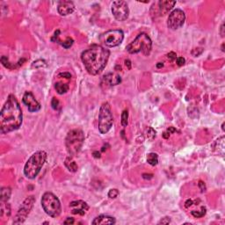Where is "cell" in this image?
I'll return each instance as SVG.
<instances>
[{"instance_id":"1","label":"cell","mask_w":225,"mask_h":225,"mask_svg":"<svg viewBox=\"0 0 225 225\" xmlns=\"http://www.w3.org/2000/svg\"><path fill=\"white\" fill-rule=\"evenodd\" d=\"M23 114L19 103L14 95L10 94L1 109L0 132L7 134L17 130L22 124Z\"/></svg>"},{"instance_id":"2","label":"cell","mask_w":225,"mask_h":225,"mask_svg":"<svg viewBox=\"0 0 225 225\" xmlns=\"http://www.w3.org/2000/svg\"><path fill=\"white\" fill-rule=\"evenodd\" d=\"M109 55L110 52L106 48L100 45H92L82 53L81 60L87 72L96 76L102 72L106 66Z\"/></svg>"},{"instance_id":"3","label":"cell","mask_w":225,"mask_h":225,"mask_svg":"<svg viewBox=\"0 0 225 225\" xmlns=\"http://www.w3.org/2000/svg\"><path fill=\"white\" fill-rule=\"evenodd\" d=\"M47 160V153L44 150L34 152L26 161L24 166V174L27 179L33 180L40 173Z\"/></svg>"},{"instance_id":"4","label":"cell","mask_w":225,"mask_h":225,"mask_svg":"<svg viewBox=\"0 0 225 225\" xmlns=\"http://www.w3.org/2000/svg\"><path fill=\"white\" fill-rule=\"evenodd\" d=\"M151 48H152L151 39L145 33H139L136 36V38L126 48L129 54H137L139 52H142L146 56L150 54Z\"/></svg>"},{"instance_id":"5","label":"cell","mask_w":225,"mask_h":225,"mask_svg":"<svg viewBox=\"0 0 225 225\" xmlns=\"http://www.w3.org/2000/svg\"><path fill=\"white\" fill-rule=\"evenodd\" d=\"M84 142V134L81 129H72L68 133L65 139V145L70 157H75L80 152Z\"/></svg>"},{"instance_id":"6","label":"cell","mask_w":225,"mask_h":225,"mask_svg":"<svg viewBox=\"0 0 225 225\" xmlns=\"http://www.w3.org/2000/svg\"><path fill=\"white\" fill-rule=\"evenodd\" d=\"M41 206L47 215L51 217H58L62 212V206L59 199L50 192H47L42 195Z\"/></svg>"},{"instance_id":"7","label":"cell","mask_w":225,"mask_h":225,"mask_svg":"<svg viewBox=\"0 0 225 225\" xmlns=\"http://www.w3.org/2000/svg\"><path fill=\"white\" fill-rule=\"evenodd\" d=\"M114 123V117L111 110V106L108 102L102 104L99 113L98 129L100 134H106L112 128Z\"/></svg>"},{"instance_id":"8","label":"cell","mask_w":225,"mask_h":225,"mask_svg":"<svg viewBox=\"0 0 225 225\" xmlns=\"http://www.w3.org/2000/svg\"><path fill=\"white\" fill-rule=\"evenodd\" d=\"M124 39V33L121 29H113L104 33L100 36V40L108 48L119 46Z\"/></svg>"},{"instance_id":"9","label":"cell","mask_w":225,"mask_h":225,"mask_svg":"<svg viewBox=\"0 0 225 225\" xmlns=\"http://www.w3.org/2000/svg\"><path fill=\"white\" fill-rule=\"evenodd\" d=\"M34 202H35L34 196H29L25 199V201L19 207L18 213L13 220V224H20L26 221L27 216L30 214V212L33 207Z\"/></svg>"},{"instance_id":"10","label":"cell","mask_w":225,"mask_h":225,"mask_svg":"<svg viewBox=\"0 0 225 225\" xmlns=\"http://www.w3.org/2000/svg\"><path fill=\"white\" fill-rule=\"evenodd\" d=\"M111 11L114 17L118 21H124L128 18L129 9L126 1L117 0L113 2L111 6Z\"/></svg>"},{"instance_id":"11","label":"cell","mask_w":225,"mask_h":225,"mask_svg":"<svg viewBox=\"0 0 225 225\" xmlns=\"http://www.w3.org/2000/svg\"><path fill=\"white\" fill-rule=\"evenodd\" d=\"M186 20V14L180 9L173 10L168 17L167 19V26L172 30H177L180 28Z\"/></svg>"},{"instance_id":"12","label":"cell","mask_w":225,"mask_h":225,"mask_svg":"<svg viewBox=\"0 0 225 225\" xmlns=\"http://www.w3.org/2000/svg\"><path fill=\"white\" fill-rule=\"evenodd\" d=\"M23 103L26 106L27 109L31 113H36L40 109V104L36 100L33 94L31 92H26L23 96Z\"/></svg>"},{"instance_id":"13","label":"cell","mask_w":225,"mask_h":225,"mask_svg":"<svg viewBox=\"0 0 225 225\" xmlns=\"http://www.w3.org/2000/svg\"><path fill=\"white\" fill-rule=\"evenodd\" d=\"M70 207L71 209V213L74 215H80L84 216L86 211L89 209V206L86 202L83 201H74L71 202L70 204Z\"/></svg>"},{"instance_id":"14","label":"cell","mask_w":225,"mask_h":225,"mask_svg":"<svg viewBox=\"0 0 225 225\" xmlns=\"http://www.w3.org/2000/svg\"><path fill=\"white\" fill-rule=\"evenodd\" d=\"M75 10V5L73 2L71 1H62L59 3L57 6V11L60 15L62 16H67L69 14H71Z\"/></svg>"},{"instance_id":"15","label":"cell","mask_w":225,"mask_h":225,"mask_svg":"<svg viewBox=\"0 0 225 225\" xmlns=\"http://www.w3.org/2000/svg\"><path fill=\"white\" fill-rule=\"evenodd\" d=\"M103 82H104V84H106L107 86H114L119 84L121 82V78L118 74L109 73L104 76Z\"/></svg>"},{"instance_id":"16","label":"cell","mask_w":225,"mask_h":225,"mask_svg":"<svg viewBox=\"0 0 225 225\" xmlns=\"http://www.w3.org/2000/svg\"><path fill=\"white\" fill-rule=\"evenodd\" d=\"M116 223L115 218L109 216H106V215H101L97 216L93 221H92V224L99 225V224H114Z\"/></svg>"},{"instance_id":"17","label":"cell","mask_w":225,"mask_h":225,"mask_svg":"<svg viewBox=\"0 0 225 225\" xmlns=\"http://www.w3.org/2000/svg\"><path fill=\"white\" fill-rule=\"evenodd\" d=\"M176 4V1H159V12L161 15L167 14Z\"/></svg>"},{"instance_id":"18","label":"cell","mask_w":225,"mask_h":225,"mask_svg":"<svg viewBox=\"0 0 225 225\" xmlns=\"http://www.w3.org/2000/svg\"><path fill=\"white\" fill-rule=\"evenodd\" d=\"M64 165L66 166V168L71 172H76L77 171V163L73 160V158L71 157H68L66 158L65 161H64Z\"/></svg>"},{"instance_id":"19","label":"cell","mask_w":225,"mask_h":225,"mask_svg":"<svg viewBox=\"0 0 225 225\" xmlns=\"http://www.w3.org/2000/svg\"><path fill=\"white\" fill-rule=\"evenodd\" d=\"M55 91L57 92L58 94L62 95V94L66 93L69 91L70 86H69V84H64L62 82H57V83L55 84Z\"/></svg>"},{"instance_id":"20","label":"cell","mask_w":225,"mask_h":225,"mask_svg":"<svg viewBox=\"0 0 225 225\" xmlns=\"http://www.w3.org/2000/svg\"><path fill=\"white\" fill-rule=\"evenodd\" d=\"M11 194V190L10 187H3L1 189V194H0V197H1V202H7L10 199Z\"/></svg>"},{"instance_id":"21","label":"cell","mask_w":225,"mask_h":225,"mask_svg":"<svg viewBox=\"0 0 225 225\" xmlns=\"http://www.w3.org/2000/svg\"><path fill=\"white\" fill-rule=\"evenodd\" d=\"M147 162L152 166H155L158 163V156L156 153H150L147 156Z\"/></svg>"},{"instance_id":"22","label":"cell","mask_w":225,"mask_h":225,"mask_svg":"<svg viewBox=\"0 0 225 225\" xmlns=\"http://www.w3.org/2000/svg\"><path fill=\"white\" fill-rule=\"evenodd\" d=\"M191 214H192V216H193L194 217H195V218H201V217H202V216H205V214H206V208H205V207H202V209H201L200 211L193 210V211L191 212Z\"/></svg>"},{"instance_id":"23","label":"cell","mask_w":225,"mask_h":225,"mask_svg":"<svg viewBox=\"0 0 225 225\" xmlns=\"http://www.w3.org/2000/svg\"><path fill=\"white\" fill-rule=\"evenodd\" d=\"M128 110H124L121 114V126L126 128L128 126Z\"/></svg>"},{"instance_id":"24","label":"cell","mask_w":225,"mask_h":225,"mask_svg":"<svg viewBox=\"0 0 225 225\" xmlns=\"http://www.w3.org/2000/svg\"><path fill=\"white\" fill-rule=\"evenodd\" d=\"M73 42H74V40H73V39H72V38H70V37H67V38H66V40H65L64 41H61V42H60V44H61V45H62L64 48H70L72 46Z\"/></svg>"},{"instance_id":"25","label":"cell","mask_w":225,"mask_h":225,"mask_svg":"<svg viewBox=\"0 0 225 225\" xmlns=\"http://www.w3.org/2000/svg\"><path fill=\"white\" fill-rule=\"evenodd\" d=\"M119 194H120V192H119V190L116 189V188L111 189V190L108 192V197L111 198V199H115V198H117Z\"/></svg>"},{"instance_id":"26","label":"cell","mask_w":225,"mask_h":225,"mask_svg":"<svg viewBox=\"0 0 225 225\" xmlns=\"http://www.w3.org/2000/svg\"><path fill=\"white\" fill-rule=\"evenodd\" d=\"M147 137H148L149 140L152 141V140L156 137V131H155L153 128H149L147 129Z\"/></svg>"},{"instance_id":"27","label":"cell","mask_w":225,"mask_h":225,"mask_svg":"<svg viewBox=\"0 0 225 225\" xmlns=\"http://www.w3.org/2000/svg\"><path fill=\"white\" fill-rule=\"evenodd\" d=\"M1 62H2V63H3V65H4V67L8 68V69H12V68H14V66H12V65L8 62V58H7L6 56H2Z\"/></svg>"},{"instance_id":"28","label":"cell","mask_w":225,"mask_h":225,"mask_svg":"<svg viewBox=\"0 0 225 225\" xmlns=\"http://www.w3.org/2000/svg\"><path fill=\"white\" fill-rule=\"evenodd\" d=\"M51 106H52V107H53L54 110H57L58 107H59V106H60L59 100H58L56 98H53V99H52V101H51Z\"/></svg>"},{"instance_id":"29","label":"cell","mask_w":225,"mask_h":225,"mask_svg":"<svg viewBox=\"0 0 225 225\" xmlns=\"http://www.w3.org/2000/svg\"><path fill=\"white\" fill-rule=\"evenodd\" d=\"M203 52V48H194L192 50V55L194 56H199L200 55H202Z\"/></svg>"},{"instance_id":"30","label":"cell","mask_w":225,"mask_h":225,"mask_svg":"<svg viewBox=\"0 0 225 225\" xmlns=\"http://www.w3.org/2000/svg\"><path fill=\"white\" fill-rule=\"evenodd\" d=\"M171 223V218L170 217H164L162 218L159 222H158V224H169Z\"/></svg>"},{"instance_id":"31","label":"cell","mask_w":225,"mask_h":225,"mask_svg":"<svg viewBox=\"0 0 225 225\" xmlns=\"http://www.w3.org/2000/svg\"><path fill=\"white\" fill-rule=\"evenodd\" d=\"M167 57H168V59L170 60V61H174V60H176L177 59V55L174 53V52H170L168 55H167Z\"/></svg>"},{"instance_id":"32","label":"cell","mask_w":225,"mask_h":225,"mask_svg":"<svg viewBox=\"0 0 225 225\" xmlns=\"http://www.w3.org/2000/svg\"><path fill=\"white\" fill-rule=\"evenodd\" d=\"M198 186H199V187H200V189H201V192L202 193H203V192H205L206 191V186H205V184H204V182L203 181H199V183H198Z\"/></svg>"},{"instance_id":"33","label":"cell","mask_w":225,"mask_h":225,"mask_svg":"<svg viewBox=\"0 0 225 225\" xmlns=\"http://www.w3.org/2000/svg\"><path fill=\"white\" fill-rule=\"evenodd\" d=\"M58 77H62L64 78H67V79H70L71 78V75L69 73V72H63V73H60L58 75Z\"/></svg>"},{"instance_id":"34","label":"cell","mask_w":225,"mask_h":225,"mask_svg":"<svg viewBox=\"0 0 225 225\" xmlns=\"http://www.w3.org/2000/svg\"><path fill=\"white\" fill-rule=\"evenodd\" d=\"M185 63V58L183 57H177V64L179 66H182Z\"/></svg>"},{"instance_id":"35","label":"cell","mask_w":225,"mask_h":225,"mask_svg":"<svg viewBox=\"0 0 225 225\" xmlns=\"http://www.w3.org/2000/svg\"><path fill=\"white\" fill-rule=\"evenodd\" d=\"M74 219L72 218V217H68V218H66V220L63 222V224H74Z\"/></svg>"},{"instance_id":"36","label":"cell","mask_w":225,"mask_h":225,"mask_svg":"<svg viewBox=\"0 0 225 225\" xmlns=\"http://www.w3.org/2000/svg\"><path fill=\"white\" fill-rule=\"evenodd\" d=\"M153 177V175L152 174H147V173H144V174H143V179H148V180H150V179H151Z\"/></svg>"},{"instance_id":"37","label":"cell","mask_w":225,"mask_h":225,"mask_svg":"<svg viewBox=\"0 0 225 225\" xmlns=\"http://www.w3.org/2000/svg\"><path fill=\"white\" fill-rule=\"evenodd\" d=\"M193 205V201L192 200H187V202H186V207L187 208H189V207H191Z\"/></svg>"},{"instance_id":"38","label":"cell","mask_w":225,"mask_h":225,"mask_svg":"<svg viewBox=\"0 0 225 225\" xmlns=\"http://www.w3.org/2000/svg\"><path fill=\"white\" fill-rule=\"evenodd\" d=\"M224 24L223 23L222 26H221V30H220V33H221L222 37H224Z\"/></svg>"},{"instance_id":"39","label":"cell","mask_w":225,"mask_h":225,"mask_svg":"<svg viewBox=\"0 0 225 225\" xmlns=\"http://www.w3.org/2000/svg\"><path fill=\"white\" fill-rule=\"evenodd\" d=\"M125 64H126V66H128V70L131 69V62H130L129 60H126V61H125Z\"/></svg>"},{"instance_id":"40","label":"cell","mask_w":225,"mask_h":225,"mask_svg":"<svg viewBox=\"0 0 225 225\" xmlns=\"http://www.w3.org/2000/svg\"><path fill=\"white\" fill-rule=\"evenodd\" d=\"M167 131H168V133H169V134H171V133L176 132V129H175L174 128H169L167 129Z\"/></svg>"},{"instance_id":"41","label":"cell","mask_w":225,"mask_h":225,"mask_svg":"<svg viewBox=\"0 0 225 225\" xmlns=\"http://www.w3.org/2000/svg\"><path fill=\"white\" fill-rule=\"evenodd\" d=\"M163 136H164V138H169L170 134H169V133H167V132H165V133L163 134Z\"/></svg>"},{"instance_id":"42","label":"cell","mask_w":225,"mask_h":225,"mask_svg":"<svg viewBox=\"0 0 225 225\" xmlns=\"http://www.w3.org/2000/svg\"><path fill=\"white\" fill-rule=\"evenodd\" d=\"M93 155H94L95 158H100V153L98 152V151H95V152L93 153Z\"/></svg>"},{"instance_id":"43","label":"cell","mask_w":225,"mask_h":225,"mask_svg":"<svg viewBox=\"0 0 225 225\" xmlns=\"http://www.w3.org/2000/svg\"><path fill=\"white\" fill-rule=\"evenodd\" d=\"M163 66H164L163 62H158V63L157 64V67H158V68H162Z\"/></svg>"}]
</instances>
